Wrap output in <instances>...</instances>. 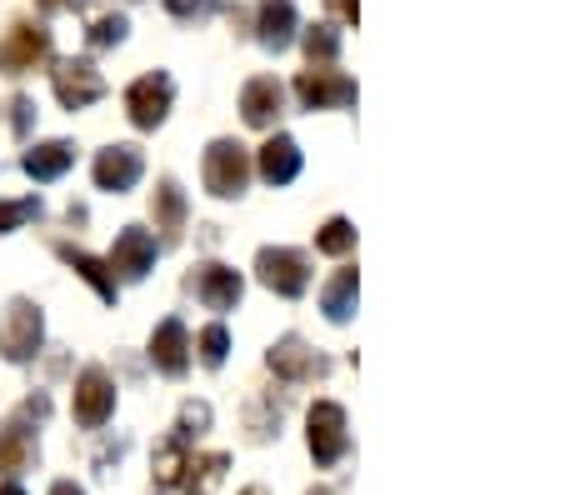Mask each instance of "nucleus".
<instances>
[{"instance_id":"obj_1","label":"nucleus","mask_w":565,"mask_h":495,"mask_svg":"<svg viewBox=\"0 0 565 495\" xmlns=\"http://www.w3.org/2000/svg\"><path fill=\"white\" fill-rule=\"evenodd\" d=\"M201 175H205V191L221 195V201H235V195L246 191L250 181V155L241 140H211L205 146V161H201Z\"/></svg>"},{"instance_id":"obj_2","label":"nucleus","mask_w":565,"mask_h":495,"mask_svg":"<svg viewBox=\"0 0 565 495\" xmlns=\"http://www.w3.org/2000/svg\"><path fill=\"white\" fill-rule=\"evenodd\" d=\"M41 341H45L41 305L25 301V295H15L11 311H6V325H0V356L11 361V366H25V361H35Z\"/></svg>"},{"instance_id":"obj_3","label":"nucleus","mask_w":565,"mask_h":495,"mask_svg":"<svg viewBox=\"0 0 565 495\" xmlns=\"http://www.w3.org/2000/svg\"><path fill=\"white\" fill-rule=\"evenodd\" d=\"M45 61H51V31L35 21H15L0 41V76H25Z\"/></svg>"},{"instance_id":"obj_4","label":"nucleus","mask_w":565,"mask_h":495,"mask_svg":"<svg viewBox=\"0 0 565 495\" xmlns=\"http://www.w3.org/2000/svg\"><path fill=\"white\" fill-rule=\"evenodd\" d=\"M171 100H175V80L166 76V71H150V76H140L136 86L126 90L130 126H136V130H156L160 120L171 116Z\"/></svg>"},{"instance_id":"obj_5","label":"nucleus","mask_w":565,"mask_h":495,"mask_svg":"<svg viewBox=\"0 0 565 495\" xmlns=\"http://www.w3.org/2000/svg\"><path fill=\"white\" fill-rule=\"evenodd\" d=\"M296 96L306 110H345L355 106V80L331 71V65H310V71H300Z\"/></svg>"},{"instance_id":"obj_6","label":"nucleus","mask_w":565,"mask_h":495,"mask_svg":"<svg viewBox=\"0 0 565 495\" xmlns=\"http://www.w3.org/2000/svg\"><path fill=\"white\" fill-rule=\"evenodd\" d=\"M256 276H260V286L266 291H276V295H306V286H310V266H306V256L300 250H286V246H266L256 256Z\"/></svg>"},{"instance_id":"obj_7","label":"nucleus","mask_w":565,"mask_h":495,"mask_svg":"<svg viewBox=\"0 0 565 495\" xmlns=\"http://www.w3.org/2000/svg\"><path fill=\"white\" fill-rule=\"evenodd\" d=\"M310 455L316 465H335L345 451H351V435H345V410L335 400H316L310 406Z\"/></svg>"},{"instance_id":"obj_8","label":"nucleus","mask_w":565,"mask_h":495,"mask_svg":"<svg viewBox=\"0 0 565 495\" xmlns=\"http://www.w3.org/2000/svg\"><path fill=\"white\" fill-rule=\"evenodd\" d=\"M110 410H116V380H110L100 366L81 370V380H75V426L100 431L110 420Z\"/></svg>"},{"instance_id":"obj_9","label":"nucleus","mask_w":565,"mask_h":495,"mask_svg":"<svg viewBox=\"0 0 565 495\" xmlns=\"http://www.w3.org/2000/svg\"><path fill=\"white\" fill-rule=\"evenodd\" d=\"M106 96V80H100V71L90 61H61L55 65V100H61L65 110H86L96 106V100Z\"/></svg>"},{"instance_id":"obj_10","label":"nucleus","mask_w":565,"mask_h":495,"mask_svg":"<svg viewBox=\"0 0 565 495\" xmlns=\"http://www.w3.org/2000/svg\"><path fill=\"white\" fill-rule=\"evenodd\" d=\"M106 266H110V276H120V280H146V270L156 266V236L140 226H126L116 236V250H110Z\"/></svg>"},{"instance_id":"obj_11","label":"nucleus","mask_w":565,"mask_h":495,"mask_svg":"<svg viewBox=\"0 0 565 495\" xmlns=\"http://www.w3.org/2000/svg\"><path fill=\"white\" fill-rule=\"evenodd\" d=\"M150 361H156V370H166V376H185V370H191V331H185L181 315L156 325V335H150Z\"/></svg>"},{"instance_id":"obj_12","label":"nucleus","mask_w":565,"mask_h":495,"mask_svg":"<svg viewBox=\"0 0 565 495\" xmlns=\"http://www.w3.org/2000/svg\"><path fill=\"white\" fill-rule=\"evenodd\" d=\"M191 291H195V301H201L205 311H235V301H241V276H235L231 266L205 260V266H195Z\"/></svg>"},{"instance_id":"obj_13","label":"nucleus","mask_w":565,"mask_h":495,"mask_svg":"<svg viewBox=\"0 0 565 495\" xmlns=\"http://www.w3.org/2000/svg\"><path fill=\"white\" fill-rule=\"evenodd\" d=\"M146 175V155L136 146H110V151L96 155V185L110 195H126L130 185Z\"/></svg>"},{"instance_id":"obj_14","label":"nucleus","mask_w":565,"mask_h":495,"mask_svg":"<svg viewBox=\"0 0 565 495\" xmlns=\"http://www.w3.org/2000/svg\"><path fill=\"white\" fill-rule=\"evenodd\" d=\"M266 366L276 370L280 380H316V376H326V361L310 351L300 335H286V341H276L270 345V356H266Z\"/></svg>"},{"instance_id":"obj_15","label":"nucleus","mask_w":565,"mask_h":495,"mask_svg":"<svg viewBox=\"0 0 565 495\" xmlns=\"http://www.w3.org/2000/svg\"><path fill=\"white\" fill-rule=\"evenodd\" d=\"M280 106H286V90H280V80H270V76H256L246 90H241V116H246V126H256V130L276 126Z\"/></svg>"},{"instance_id":"obj_16","label":"nucleus","mask_w":565,"mask_h":495,"mask_svg":"<svg viewBox=\"0 0 565 495\" xmlns=\"http://www.w3.org/2000/svg\"><path fill=\"white\" fill-rule=\"evenodd\" d=\"M256 41L266 45V51H286V45L296 41V6H290V0H260Z\"/></svg>"},{"instance_id":"obj_17","label":"nucleus","mask_w":565,"mask_h":495,"mask_svg":"<svg viewBox=\"0 0 565 495\" xmlns=\"http://www.w3.org/2000/svg\"><path fill=\"white\" fill-rule=\"evenodd\" d=\"M21 165L31 181H61L75 165V146L71 140H41V146H31V151L21 155Z\"/></svg>"},{"instance_id":"obj_18","label":"nucleus","mask_w":565,"mask_h":495,"mask_svg":"<svg viewBox=\"0 0 565 495\" xmlns=\"http://www.w3.org/2000/svg\"><path fill=\"white\" fill-rule=\"evenodd\" d=\"M260 175H266L270 185H290L300 175V146L290 136H270L266 146H260Z\"/></svg>"},{"instance_id":"obj_19","label":"nucleus","mask_w":565,"mask_h":495,"mask_svg":"<svg viewBox=\"0 0 565 495\" xmlns=\"http://www.w3.org/2000/svg\"><path fill=\"white\" fill-rule=\"evenodd\" d=\"M35 465V435L25 431L21 420L0 426V475H21Z\"/></svg>"},{"instance_id":"obj_20","label":"nucleus","mask_w":565,"mask_h":495,"mask_svg":"<svg viewBox=\"0 0 565 495\" xmlns=\"http://www.w3.org/2000/svg\"><path fill=\"white\" fill-rule=\"evenodd\" d=\"M185 461H191V451H185L181 435H171V441L156 451V481H150V495H171L181 491L185 481Z\"/></svg>"},{"instance_id":"obj_21","label":"nucleus","mask_w":565,"mask_h":495,"mask_svg":"<svg viewBox=\"0 0 565 495\" xmlns=\"http://www.w3.org/2000/svg\"><path fill=\"white\" fill-rule=\"evenodd\" d=\"M55 250H61V260H65V266H71L81 280H86V286L100 295V301H116V276H110L106 260L86 256V250H75V246H55Z\"/></svg>"},{"instance_id":"obj_22","label":"nucleus","mask_w":565,"mask_h":495,"mask_svg":"<svg viewBox=\"0 0 565 495\" xmlns=\"http://www.w3.org/2000/svg\"><path fill=\"white\" fill-rule=\"evenodd\" d=\"M150 211H156V230H166V240H175L185 230V191L175 181H160L156 185Z\"/></svg>"},{"instance_id":"obj_23","label":"nucleus","mask_w":565,"mask_h":495,"mask_svg":"<svg viewBox=\"0 0 565 495\" xmlns=\"http://www.w3.org/2000/svg\"><path fill=\"white\" fill-rule=\"evenodd\" d=\"M225 471H231V455H225V451L191 455V461H185V481H181V491H191V495L215 491V485L225 481Z\"/></svg>"},{"instance_id":"obj_24","label":"nucleus","mask_w":565,"mask_h":495,"mask_svg":"<svg viewBox=\"0 0 565 495\" xmlns=\"http://www.w3.org/2000/svg\"><path fill=\"white\" fill-rule=\"evenodd\" d=\"M355 291H361V276H355L351 266L345 270H335V280L320 291V311L331 315V321H351V311H355Z\"/></svg>"},{"instance_id":"obj_25","label":"nucleus","mask_w":565,"mask_h":495,"mask_svg":"<svg viewBox=\"0 0 565 495\" xmlns=\"http://www.w3.org/2000/svg\"><path fill=\"white\" fill-rule=\"evenodd\" d=\"M195 351H201V366L221 370V366H225V356H231V331H225L221 321H215V325H205V331H201V341H195Z\"/></svg>"},{"instance_id":"obj_26","label":"nucleus","mask_w":565,"mask_h":495,"mask_svg":"<svg viewBox=\"0 0 565 495\" xmlns=\"http://www.w3.org/2000/svg\"><path fill=\"white\" fill-rule=\"evenodd\" d=\"M306 55H310V65H331L335 55H341V35H335L331 25H310L306 31Z\"/></svg>"},{"instance_id":"obj_27","label":"nucleus","mask_w":565,"mask_h":495,"mask_svg":"<svg viewBox=\"0 0 565 495\" xmlns=\"http://www.w3.org/2000/svg\"><path fill=\"white\" fill-rule=\"evenodd\" d=\"M316 246L326 250V256H345V250L355 246V226L345 216H335V220H326V230L316 236Z\"/></svg>"},{"instance_id":"obj_28","label":"nucleus","mask_w":565,"mask_h":495,"mask_svg":"<svg viewBox=\"0 0 565 495\" xmlns=\"http://www.w3.org/2000/svg\"><path fill=\"white\" fill-rule=\"evenodd\" d=\"M205 426H211V406H205V400H185V406H181V426H175V435H181V441L191 445L195 435H205Z\"/></svg>"},{"instance_id":"obj_29","label":"nucleus","mask_w":565,"mask_h":495,"mask_svg":"<svg viewBox=\"0 0 565 495\" xmlns=\"http://www.w3.org/2000/svg\"><path fill=\"white\" fill-rule=\"evenodd\" d=\"M31 216H41V201H35V195H25V201H0V236H6V230H21Z\"/></svg>"},{"instance_id":"obj_30","label":"nucleus","mask_w":565,"mask_h":495,"mask_svg":"<svg viewBox=\"0 0 565 495\" xmlns=\"http://www.w3.org/2000/svg\"><path fill=\"white\" fill-rule=\"evenodd\" d=\"M126 15H100L96 25H90V51H110V45L126 41Z\"/></svg>"},{"instance_id":"obj_31","label":"nucleus","mask_w":565,"mask_h":495,"mask_svg":"<svg viewBox=\"0 0 565 495\" xmlns=\"http://www.w3.org/2000/svg\"><path fill=\"white\" fill-rule=\"evenodd\" d=\"M11 130L15 136H25V130H31V120H35V106H31V96H11Z\"/></svg>"},{"instance_id":"obj_32","label":"nucleus","mask_w":565,"mask_h":495,"mask_svg":"<svg viewBox=\"0 0 565 495\" xmlns=\"http://www.w3.org/2000/svg\"><path fill=\"white\" fill-rule=\"evenodd\" d=\"M166 6H171L175 15H205L211 11V0H166Z\"/></svg>"},{"instance_id":"obj_33","label":"nucleus","mask_w":565,"mask_h":495,"mask_svg":"<svg viewBox=\"0 0 565 495\" xmlns=\"http://www.w3.org/2000/svg\"><path fill=\"white\" fill-rule=\"evenodd\" d=\"M326 6H331V11H341L345 15V21H361V0H326Z\"/></svg>"},{"instance_id":"obj_34","label":"nucleus","mask_w":565,"mask_h":495,"mask_svg":"<svg viewBox=\"0 0 565 495\" xmlns=\"http://www.w3.org/2000/svg\"><path fill=\"white\" fill-rule=\"evenodd\" d=\"M45 15H55V11H81V0H35Z\"/></svg>"},{"instance_id":"obj_35","label":"nucleus","mask_w":565,"mask_h":495,"mask_svg":"<svg viewBox=\"0 0 565 495\" xmlns=\"http://www.w3.org/2000/svg\"><path fill=\"white\" fill-rule=\"evenodd\" d=\"M51 495H86V491H81L75 481H55V485H51Z\"/></svg>"},{"instance_id":"obj_36","label":"nucleus","mask_w":565,"mask_h":495,"mask_svg":"<svg viewBox=\"0 0 565 495\" xmlns=\"http://www.w3.org/2000/svg\"><path fill=\"white\" fill-rule=\"evenodd\" d=\"M0 495H25V491H21L15 481H6V485H0Z\"/></svg>"},{"instance_id":"obj_37","label":"nucleus","mask_w":565,"mask_h":495,"mask_svg":"<svg viewBox=\"0 0 565 495\" xmlns=\"http://www.w3.org/2000/svg\"><path fill=\"white\" fill-rule=\"evenodd\" d=\"M241 495H270V491H266V485H246V491H241Z\"/></svg>"},{"instance_id":"obj_38","label":"nucleus","mask_w":565,"mask_h":495,"mask_svg":"<svg viewBox=\"0 0 565 495\" xmlns=\"http://www.w3.org/2000/svg\"><path fill=\"white\" fill-rule=\"evenodd\" d=\"M310 495H335V491H326V485H320V491H310Z\"/></svg>"}]
</instances>
